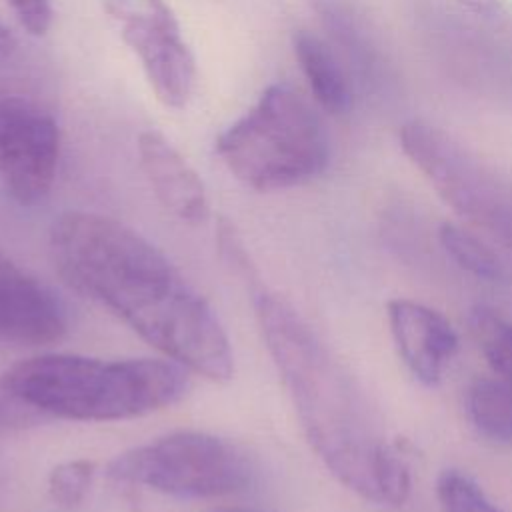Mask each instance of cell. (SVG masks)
Here are the masks:
<instances>
[{
	"label": "cell",
	"instance_id": "obj_1",
	"mask_svg": "<svg viewBox=\"0 0 512 512\" xmlns=\"http://www.w3.org/2000/svg\"><path fill=\"white\" fill-rule=\"evenodd\" d=\"M58 272L122 318L146 342L210 380H230V340L210 304L180 270L126 224L66 212L50 232Z\"/></svg>",
	"mask_w": 512,
	"mask_h": 512
},
{
	"label": "cell",
	"instance_id": "obj_2",
	"mask_svg": "<svg viewBox=\"0 0 512 512\" xmlns=\"http://www.w3.org/2000/svg\"><path fill=\"white\" fill-rule=\"evenodd\" d=\"M252 294L266 348L312 450L348 490L378 504V474L394 444L384 440L350 374L310 326L256 280Z\"/></svg>",
	"mask_w": 512,
	"mask_h": 512
},
{
	"label": "cell",
	"instance_id": "obj_3",
	"mask_svg": "<svg viewBox=\"0 0 512 512\" xmlns=\"http://www.w3.org/2000/svg\"><path fill=\"white\" fill-rule=\"evenodd\" d=\"M0 388L26 408L68 420H126L178 402L186 368L174 360L44 354L10 366Z\"/></svg>",
	"mask_w": 512,
	"mask_h": 512
},
{
	"label": "cell",
	"instance_id": "obj_4",
	"mask_svg": "<svg viewBox=\"0 0 512 512\" xmlns=\"http://www.w3.org/2000/svg\"><path fill=\"white\" fill-rule=\"evenodd\" d=\"M216 154L248 188L274 192L320 176L330 142L304 94L288 82H274L216 138Z\"/></svg>",
	"mask_w": 512,
	"mask_h": 512
},
{
	"label": "cell",
	"instance_id": "obj_5",
	"mask_svg": "<svg viewBox=\"0 0 512 512\" xmlns=\"http://www.w3.org/2000/svg\"><path fill=\"white\" fill-rule=\"evenodd\" d=\"M108 476L176 498H212L244 490L254 468L246 452L224 438L174 432L114 458Z\"/></svg>",
	"mask_w": 512,
	"mask_h": 512
},
{
	"label": "cell",
	"instance_id": "obj_6",
	"mask_svg": "<svg viewBox=\"0 0 512 512\" xmlns=\"http://www.w3.org/2000/svg\"><path fill=\"white\" fill-rule=\"evenodd\" d=\"M406 158L462 218L512 242V186L438 126L408 120L398 132Z\"/></svg>",
	"mask_w": 512,
	"mask_h": 512
},
{
	"label": "cell",
	"instance_id": "obj_7",
	"mask_svg": "<svg viewBox=\"0 0 512 512\" xmlns=\"http://www.w3.org/2000/svg\"><path fill=\"white\" fill-rule=\"evenodd\" d=\"M60 158V128L38 102L0 90V180L22 206L52 190Z\"/></svg>",
	"mask_w": 512,
	"mask_h": 512
},
{
	"label": "cell",
	"instance_id": "obj_8",
	"mask_svg": "<svg viewBox=\"0 0 512 512\" xmlns=\"http://www.w3.org/2000/svg\"><path fill=\"white\" fill-rule=\"evenodd\" d=\"M66 330V306L54 290L0 252V340L42 346Z\"/></svg>",
	"mask_w": 512,
	"mask_h": 512
},
{
	"label": "cell",
	"instance_id": "obj_9",
	"mask_svg": "<svg viewBox=\"0 0 512 512\" xmlns=\"http://www.w3.org/2000/svg\"><path fill=\"white\" fill-rule=\"evenodd\" d=\"M120 36L136 54L156 98L166 108H184L194 92L196 66L176 18L128 22L120 26Z\"/></svg>",
	"mask_w": 512,
	"mask_h": 512
},
{
	"label": "cell",
	"instance_id": "obj_10",
	"mask_svg": "<svg viewBox=\"0 0 512 512\" xmlns=\"http://www.w3.org/2000/svg\"><path fill=\"white\" fill-rule=\"evenodd\" d=\"M386 316L394 346L406 368L424 386H436L460 344L448 318L408 298L390 300Z\"/></svg>",
	"mask_w": 512,
	"mask_h": 512
},
{
	"label": "cell",
	"instance_id": "obj_11",
	"mask_svg": "<svg viewBox=\"0 0 512 512\" xmlns=\"http://www.w3.org/2000/svg\"><path fill=\"white\" fill-rule=\"evenodd\" d=\"M312 6L350 76L364 90H380L390 78V64L364 10L354 0H312Z\"/></svg>",
	"mask_w": 512,
	"mask_h": 512
},
{
	"label": "cell",
	"instance_id": "obj_12",
	"mask_svg": "<svg viewBox=\"0 0 512 512\" xmlns=\"http://www.w3.org/2000/svg\"><path fill=\"white\" fill-rule=\"evenodd\" d=\"M140 166L158 202L186 224H200L208 218V196L200 176L182 154L156 130L138 136Z\"/></svg>",
	"mask_w": 512,
	"mask_h": 512
},
{
	"label": "cell",
	"instance_id": "obj_13",
	"mask_svg": "<svg viewBox=\"0 0 512 512\" xmlns=\"http://www.w3.org/2000/svg\"><path fill=\"white\" fill-rule=\"evenodd\" d=\"M292 48L320 108L334 116L346 114L354 104V80L330 42L310 30H296Z\"/></svg>",
	"mask_w": 512,
	"mask_h": 512
},
{
	"label": "cell",
	"instance_id": "obj_14",
	"mask_svg": "<svg viewBox=\"0 0 512 512\" xmlns=\"http://www.w3.org/2000/svg\"><path fill=\"white\" fill-rule=\"evenodd\" d=\"M468 416L480 436L512 444V382L504 378L476 380L466 398Z\"/></svg>",
	"mask_w": 512,
	"mask_h": 512
},
{
	"label": "cell",
	"instance_id": "obj_15",
	"mask_svg": "<svg viewBox=\"0 0 512 512\" xmlns=\"http://www.w3.org/2000/svg\"><path fill=\"white\" fill-rule=\"evenodd\" d=\"M438 240L444 252L468 274L486 282H504L506 268L500 258L472 232L458 224L444 222L438 230Z\"/></svg>",
	"mask_w": 512,
	"mask_h": 512
},
{
	"label": "cell",
	"instance_id": "obj_16",
	"mask_svg": "<svg viewBox=\"0 0 512 512\" xmlns=\"http://www.w3.org/2000/svg\"><path fill=\"white\" fill-rule=\"evenodd\" d=\"M468 326L494 374L512 382V322L478 304L468 314Z\"/></svg>",
	"mask_w": 512,
	"mask_h": 512
},
{
	"label": "cell",
	"instance_id": "obj_17",
	"mask_svg": "<svg viewBox=\"0 0 512 512\" xmlns=\"http://www.w3.org/2000/svg\"><path fill=\"white\" fill-rule=\"evenodd\" d=\"M436 496L442 512H504L486 492L460 470H444L436 480Z\"/></svg>",
	"mask_w": 512,
	"mask_h": 512
},
{
	"label": "cell",
	"instance_id": "obj_18",
	"mask_svg": "<svg viewBox=\"0 0 512 512\" xmlns=\"http://www.w3.org/2000/svg\"><path fill=\"white\" fill-rule=\"evenodd\" d=\"M94 462L90 460H68L58 464L48 476V492L58 506H78L92 482Z\"/></svg>",
	"mask_w": 512,
	"mask_h": 512
},
{
	"label": "cell",
	"instance_id": "obj_19",
	"mask_svg": "<svg viewBox=\"0 0 512 512\" xmlns=\"http://www.w3.org/2000/svg\"><path fill=\"white\" fill-rule=\"evenodd\" d=\"M102 4L120 26L138 20H162L174 16L164 0H102Z\"/></svg>",
	"mask_w": 512,
	"mask_h": 512
},
{
	"label": "cell",
	"instance_id": "obj_20",
	"mask_svg": "<svg viewBox=\"0 0 512 512\" xmlns=\"http://www.w3.org/2000/svg\"><path fill=\"white\" fill-rule=\"evenodd\" d=\"M20 26L32 34L42 36L52 24V4L50 0H8Z\"/></svg>",
	"mask_w": 512,
	"mask_h": 512
},
{
	"label": "cell",
	"instance_id": "obj_21",
	"mask_svg": "<svg viewBox=\"0 0 512 512\" xmlns=\"http://www.w3.org/2000/svg\"><path fill=\"white\" fill-rule=\"evenodd\" d=\"M16 38L14 34L0 22V62H6L16 52Z\"/></svg>",
	"mask_w": 512,
	"mask_h": 512
},
{
	"label": "cell",
	"instance_id": "obj_22",
	"mask_svg": "<svg viewBox=\"0 0 512 512\" xmlns=\"http://www.w3.org/2000/svg\"><path fill=\"white\" fill-rule=\"evenodd\" d=\"M470 4L472 10L490 16V14H498L500 12V4L496 0H466Z\"/></svg>",
	"mask_w": 512,
	"mask_h": 512
}]
</instances>
